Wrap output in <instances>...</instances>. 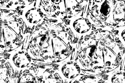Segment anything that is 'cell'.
Masks as SVG:
<instances>
[{"label":"cell","mask_w":125,"mask_h":83,"mask_svg":"<svg viewBox=\"0 0 125 83\" xmlns=\"http://www.w3.org/2000/svg\"><path fill=\"white\" fill-rule=\"evenodd\" d=\"M125 70H120L115 73L111 78V83H125Z\"/></svg>","instance_id":"8fae6325"},{"label":"cell","mask_w":125,"mask_h":83,"mask_svg":"<svg viewBox=\"0 0 125 83\" xmlns=\"http://www.w3.org/2000/svg\"><path fill=\"white\" fill-rule=\"evenodd\" d=\"M68 20L70 21L68 27L79 44L81 39L89 36L93 32L101 27L92 18L89 10L86 12L83 8L79 14Z\"/></svg>","instance_id":"6da1fadb"},{"label":"cell","mask_w":125,"mask_h":83,"mask_svg":"<svg viewBox=\"0 0 125 83\" xmlns=\"http://www.w3.org/2000/svg\"><path fill=\"white\" fill-rule=\"evenodd\" d=\"M52 41L55 64L59 65L62 60L71 55V52L68 49V47L60 40L58 37L53 36Z\"/></svg>","instance_id":"8992f818"},{"label":"cell","mask_w":125,"mask_h":83,"mask_svg":"<svg viewBox=\"0 0 125 83\" xmlns=\"http://www.w3.org/2000/svg\"><path fill=\"white\" fill-rule=\"evenodd\" d=\"M10 56V63L12 67L17 70H22L34 63L31 56L26 50L20 48L12 51Z\"/></svg>","instance_id":"277c9868"},{"label":"cell","mask_w":125,"mask_h":83,"mask_svg":"<svg viewBox=\"0 0 125 83\" xmlns=\"http://www.w3.org/2000/svg\"><path fill=\"white\" fill-rule=\"evenodd\" d=\"M65 1H55L52 5L51 14L54 17L59 18H66L67 14Z\"/></svg>","instance_id":"ba28073f"},{"label":"cell","mask_w":125,"mask_h":83,"mask_svg":"<svg viewBox=\"0 0 125 83\" xmlns=\"http://www.w3.org/2000/svg\"><path fill=\"white\" fill-rule=\"evenodd\" d=\"M83 70H86V69L79 59H71V56H69L60 65L57 73L63 83H73L80 74H86Z\"/></svg>","instance_id":"7a4b0ae2"},{"label":"cell","mask_w":125,"mask_h":83,"mask_svg":"<svg viewBox=\"0 0 125 83\" xmlns=\"http://www.w3.org/2000/svg\"><path fill=\"white\" fill-rule=\"evenodd\" d=\"M68 18H71L79 14L82 10L79 1H65Z\"/></svg>","instance_id":"9c48e42d"},{"label":"cell","mask_w":125,"mask_h":83,"mask_svg":"<svg viewBox=\"0 0 125 83\" xmlns=\"http://www.w3.org/2000/svg\"><path fill=\"white\" fill-rule=\"evenodd\" d=\"M97 44L91 45L85 48L78 54V58L82 62V64L86 70L90 64L91 61L97 49Z\"/></svg>","instance_id":"52a82bcc"},{"label":"cell","mask_w":125,"mask_h":83,"mask_svg":"<svg viewBox=\"0 0 125 83\" xmlns=\"http://www.w3.org/2000/svg\"><path fill=\"white\" fill-rule=\"evenodd\" d=\"M111 32L114 36L118 38L125 48V25L113 28Z\"/></svg>","instance_id":"30bf717a"},{"label":"cell","mask_w":125,"mask_h":83,"mask_svg":"<svg viewBox=\"0 0 125 83\" xmlns=\"http://www.w3.org/2000/svg\"><path fill=\"white\" fill-rule=\"evenodd\" d=\"M117 1H90L89 10L95 18L104 26L107 19L113 12Z\"/></svg>","instance_id":"3957f363"},{"label":"cell","mask_w":125,"mask_h":83,"mask_svg":"<svg viewBox=\"0 0 125 83\" xmlns=\"http://www.w3.org/2000/svg\"><path fill=\"white\" fill-rule=\"evenodd\" d=\"M24 11L23 19L29 26L37 25L43 19L45 15L38 7H33Z\"/></svg>","instance_id":"5b68a950"}]
</instances>
